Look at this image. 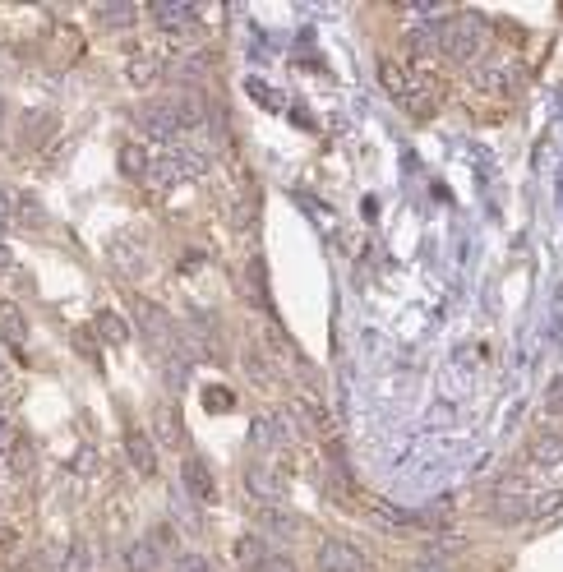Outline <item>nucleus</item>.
Segmentation results:
<instances>
[{
    "label": "nucleus",
    "mask_w": 563,
    "mask_h": 572,
    "mask_svg": "<svg viewBox=\"0 0 563 572\" xmlns=\"http://www.w3.org/2000/svg\"><path fill=\"white\" fill-rule=\"evenodd\" d=\"M379 84H384V93L393 97L397 107H407L416 120H430L434 116L430 84H425V79H416V74H411L402 60H384V65H379Z\"/></svg>",
    "instance_id": "obj_1"
},
{
    "label": "nucleus",
    "mask_w": 563,
    "mask_h": 572,
    "mask_svg": "<svg viewBox=\"0 0 563 572\" xmlns=\"http://www.w3.org/2000/svg\"><path fill=\"white\" fill-rule=\"evenodd\" d=\"M485 47H490V28H485V19L480 14H457V19H444V56L457 60V65H480V56H485Z\"/></svg>",
    "instance_id": "obj_2"
},
{
    "label": "nucleus",
    "mask_w": 563,
    "mask_h": 572,
    "mask_svg": "<svg viewBox=\"0 0 563 572\" xmlns=\"http://www.w3.org/2000/svg\"><path fill=\"white\" fill-rule=\"evenodd\" d=\"M134 323H139V328H144L148 337H153L157 346H162V351H176V356H185V342H180V328H176V319H171L167 310H162V305H157V300H144V296H134Z\"/></svg>",
    "instance_id": "obj_3"
},
{
    "label": "nucleus",
    "mask_w": 563,
    "mask_h": 572,
    "mask_svg": "<svg viewBox=\"0 0 563 572\" xmlns=\"http://www.w3.org/2000/svg\"><path fill=\"white\" fill-rule=\"evenodd\" d=\"M208 171V157L199 148H167L162 157H153V176L162 185H180V180H194Z\"/></svg>",
    "instance_id": "obj_4"
},
{
    "label": "nucleus",
    "mask_w": 563,
    "mask_h": 572,
    "mask_svg": "<svg viewBox=\"0 0 563 572\" xmlns=\"http://www.w3.org/2000/svg\"><path fill=\"white\" fill-rule=\"evenodd\" d=\"M148 14H153V24L162 28V33L171 37H185L199 28V10L204 5H190V0H153V5H144Z\"/></svg>",
    "instance_id": "obj_5"
},
{
    "label": "nucleus",
    "mask_w": 563,
    "mask_h": 572,
    "mask_svg": "<svg viewBox=\"0 0 563 572\" xmlns=\"http://www.w3.org/2000/svg\"><path fill=\"white\" fill-rule=\"evenodd\" d=\"M314 563H319V572H370V563H365V549L351 545V540H319V549H314Z\"/></svg>",
    "instance_id": "obj_6"
},
{
    "label": "nucleus",
    "mask_w": 563,
    "mask_h": 572,
    "mask_svg": "<svg viewBox=\"0 0 563 572\" xmlns=\"http://www.w3.org/2000/svg\"><path fill=\"white\" fill-rule=\"evenodd\" d=\"M291 439V429L282 416H273V411H259V416L250 420V453L268 457V453H282V443Z\"/></svg>",
    "instance_id": "obj_7"
},
{
    "label": "nucleus",
    "mask_w": 563,
    "mask_h": 572,
    "mask_svg": "<svg viewBox=\"0 0 563 572\" xmlns=\"http://www.w3.org/2000/svg\"><path fill=\"white\" fill-rule=\"evenodd\" d=\"M139 130L153 134V139H176L180 134V116H176V102L171 97H162V102H148V107H139Z\"/></svg>",
    "instance_id": "obj_8"
},
{
    "label": "nucleus",
    "mask_w": 563,
    "mask_h": 572,
    "mask_svg": "<svg viewBox=\"0 0 563 572\" xmlns=\"http://www.w3.org/2000/svg\"><path fill=\"white\" fill-rule=\"evenodd\" d=\"M296 416H300V429H305L310 439H324V443L337 439V420L328 416L324 402H314V397H300V402H296Z\"/></svg>",
    "instance_id": "obj_9"
},
{
    "label": "nucleus",
    "mask_w": 563,
    "mask_h": 572,
    "mask_svg": "<svg viewBox=\"0 0 563 572\" xmlns=\"http://www.w3.org/2000/svg\"><path fill=\"white\" fill-rule=\"evenodd\" d=\"M180 485H185V494L199 499V503L217 499V480H213V471H208L204 457H185V466H180Z\"/></svg>",
    "instance_id": "obj_10"
},
{
    "label": "nucleus",
    "mask_w": 563,
    "mask_h": 572,
    "mask_svg": "<svg viewBox=\"0 0 563 572\" xmlns=\"http://www.w3.org/2000/svg\"><path fill=\"white\" fill-rule=\"evenodd\" d=\"M476 88H485V93H513L517 88V65H508V60H485V65H476Z\"/></svg>",
    "instance_id": "obj_11"
},
{
    "label": "nucleus",
    "mask_w": 563,
    "mask_h": 572,
    "mask_svg": "<svg viewBox=\"0 0 563 572\" xmlns=\"http://www.w3.org/2000/svg\"><path fill=\"white\" fill-rule=\"evenodd\" d=\"M111 263H116L120 273H148V250L144 245H130V236H116L111 240Z\"/></svg>",
    "instance_id": "obj_12"
},
{
    "label": "nucleus",
    "mask_w": 563,
    "mask_h": 572,
    "mask_svg": "<svg viewBox=\"0 0 563 572\" xmlns=\"http://www.w3.org/2000/svg\"><path fill=\"white\" fill-rule=\"evenodd\" d=\"M245 489H250V494H254L259 503H273L277 494H282V480H277L273 471H268V466L254 462V466H245Z\"/></svg>",
    "instance_id": "obj_13"
},
{
    "label": "nucleus",
    "mask_w": 563,
    "mask_h": 572,
    "mask_svg": "<svg viewBox=\"0 0 563 572\" xmlns=\"http://www.w3.org/2000/svg\"><path fill=\"white\" fill-rule=\"evenodd\" d=\"M125 453H130V466L139 476H157V453H153V439L134 429L130 439H125Z\"/></svg>",
    "instance_id": "obj_14"
},
{
    "label": "nucleus",
    "mask_w": 563,
    "mask_h": 572,
    "mask_svg": "<svg viewBox=\"0 0 563 572\" xmlns=\"http://www.w3.org/2000/svg\"><path fill=\"white\" fill-rule=\"evenodd\" d=\"M268 559H273V549H268L259 536H240V540H236V563H240L245 572H264Z\"/></svg>",
    "instance_id": "obj_15"
},
{
    "label": "nucleus",
    "mask_w": 563,
    "mask_h": 572,
    "mask_svg": "<svg viewBox=\"0 0 563 572\" xmlns=\"http://www.w3.org/2000/svg\"><path fill=\"white\" fill-rule=\"evenodd\" d=\"M153 429H157V443H180V439H185L180 411H176L171 402H157V406H153Z\"/></svg>",
    "instance_id": "obj_16"
},
{
    "label": "nucleus",
    "mask_w": 563,
    "mask_h": 572,
    "mask_svg": "<svg viewBox=\"0 0 563 572\" xmlns=\"http://www.w3.org/2000/svg\"><path fill=\"white\" fill-rule=\"evenodd\" d=\"M120 171L134 176V180H148L153 176V153L139 148V143H125V148H120Z\"/></svg>",
    "instance_id": "obj_17"
},
{
    "label": "nucleus",
    "mask_w": 563,
    "mask_h": 572,
    "mask_svg": "<svg viewBox=\"0 0 563 572\" xmlns=\"http://www.w3.org/2000/svg\"><path fill=\"white\" fill-rule=\"evenodd\" d=\"M139 10H134L130 0H107V5H97V24L102 28H134Z\"/></svg>",
    "instance_id": "obj_18"
},
{
    "label": "nucleus",
    "mask_w": 563,
    "mask_h": 572,
    "mask_svg": "<svg viewBox=\"0 0 563 572\" xmlns=\"http://www.w3.org/2000/svg\"><path fill=\"white\" fill-rule=\"evenodd\" d=\"M407 42H411V51H416V56H430V51H439V47H444V19H434V24L411 28Z\"/></svg>",
    "instance_id": "obj_19"
},
{
    "label": "nucleus",
    "mask_w": 563,
    "mask_h": 572,
    "mask_svg": "<svg viewBox=\"0 0 563 572\" xmlns=\"http://www.w3.org/2000/svg\"><path fill=\"white\" fill-rule=\"evenodd\" d=\"M125 568L130 572H157L162 568V554H157L148 540H134V545L125 549Z\"/></svg>",
    "instance_id": "obj_20"
},
{
    "label": "nucleus",
    "mask_w": 563,
    "mask_h": 572,
    "mask_svg": "<svg viewBox=\"0 0 563 572\" xmlns=\"http://www.w3.org/2000/svg\"><path fill=\"white\" fill-rule=\"evenodd\" d=\"M259 522H264L273 536H296V531H300V517L287 513V508H277V503H268L264 513H259Z\"/></svg>",
    "instance_id": "obj_21"
},
{
    "label": "nucleus",
    "mask_w": 563,
    "mask_h": 572,
    "mask_svg": "<svg viewBox=\"0 0 563 572\" xmlns=\"http://www.w3.org/2000/svg\"><path fill=\"white\" fill-rule=\"evenodd\" d=\"M531 462L559 466L563 462V439L559 434H536V439H531Z\"/></svg>",
    "instance_id": "obj_22"
},
{
    "label": "nucleus",
    "mask_w": 563,
    "mask_h": 572,
    "mask_svg": "<svg viewBox=\"0 0 563 572\" xmlns=\"http://www.w3.org/2000/svg\"><path fill=\"white\" fill-rule=\"evenodd\" d=\"M370 517L384 531H407L411 522H416V513H407V508H388V503H370Z\"/></svg>",
    "instance_id": "obj_23"
},
{
    "label": "nucleus",
    "mask_w": 563,
    "mask_h": 572,
    "mask_svg": "<svg viewBox=\"0 0 563 572\" xmlns=\"http://www.w3.org/2000/svg\"><path fill=\"white\" fill-rule=\"evenodd\" d=\"M93 545L88 540H74L70 549H65V559H60V572H93Z\"/></svg>",
    "instance_id": "obj_24"
},
{
    "label": "nucleus",
    "mask_w": 563,
    "mask_h": 572,
    "mask_svg": "<svg viewBox=\"0 0 563 572\" xmlns=\"http://www.w3.org/2000/svg\"><path fill=\"white\" fill-rule=\"evenodd\" d=\"M97 333L107 337V342H111V346H125V342H130V323L120 319V314L102 310V314H97Z\"/></svg>",
    "instance_id": "obj_25"
},
{
    "label": "nucleus",
    "mask_w": 563,
    "mask_h": 572,
    "mask_svg": "<svg viewBox=\"0 0 563 572\" xmlns=\"http://www.w3.org/2000/svg\"><path fill=\"white\" fill-rule=\"evenodd\" d=\"M0 337L10 346H24L28 342V319L19 310H0Z\"/></svg>",
    "instance_id": "obj_26"
},
{
    "label": "nucleus",
    "mask_w": 563,
    "mask_h": 572,
    "mask_svg": "<svg viewBox=\"0 0 563 572\" xmlns=\"http://www.w3.org/2000/svg\"><path fill=\"white\" fill-rule=\"evenodd\" d=\"M157 74H162V65H157V60H130V65H125V79H130V84H153Z\"/></svg>",
    "instance_id": "obj_27"
},
{
    "label": "nucleus",
    "mask_w": 563,
    "mask_h": 572,
    "mask_svg": "<svg viewBox=\"0 0 563 572\" xmlns=\"http://www.w3.org/2000/svg\"><path fill=\"white\" fill-rule=\"evenodd\" d=\"M563 508V494L559 489H550V494H531V513L527 517H554Z\"/></svg>",
    "instance_id": "obj_28"
},
{
    "label": "nucleus",
    "mask_w": 563,
    "mask_h": 572,
    "mask_svg": "<svg viewBox=\"0 0 563 572\" xmlns=\"http://www.w3.org/2000/svg\"><path fill=\"white\" fill-rule=\"evenodd\" d=\"M245 282H250L254 300H259V305H268V282H264V259H250V268H245Z\"/></svg>",
    "instance_id": "obj_29"
},
{
    "label": "nucleus",
    "mask_w": 563,
    "mask_h": 572,
    "mask_svg": "<svg viewBox=\"0 0 563 572\" xmlns=\"http://www.w3.org/2000/svg\"><path fill=\"white\" fill-rule=\"evenodd\" d=\"M162 370H167L171 388H185V383H190V360H185V356H167V360H162Z\"/></svg>",
    "instance_id": "obj_30"
},
{
    "label": "nucleus",
    "mask_w": 563,
    "mask_h": 572,
    "mask_svg": "<svg viewBox=\"0 0 563 572\" xmlns=\"http://www.w3.org/2000/svg\"><path fill=\"white\" fill-rule=\"evenodd\" d=\"M204 74H208V56H190L176 65V79H185V84H190V79H204Z\"/></svg>",
    "instance_id": "obj_31"
},
{
    "label": "nucleus",
    "mask_w": 563,
    "mask_h": 572,
    "mask_svg": "<svg viewBox=\"0 0 563 572\" xmlns=\"http://www.w3.org/2000/svg\"><path fill=\"white\" fill-rule=\"evenodd\" d=\"M171 572H213V559H208V554H194V549H190V554H180Z\"/></svg>",
    "instance_id": "obj_32"
},
{
    "label": "nucleus",
    "mask_w": 563,
    "mask_h": 572,
    "mask_svg": "<svg viewBox=\"0 0 563 572\" xmlns=\"http://www.w3.org/2000/svg\"><path fill=\"white\" fill-rule=\"evenodd\" d=\"M148 545H153L157 554H162V559H167L171 549H176V531H171V526L162 522V526H157V531H153V536H148Z\"/></svg>",
    "instance_id": "obj_33"
},
{
    "label": "nucleus",
    "mask_w": 563,
    "mask_h": 572,
    "mask_svg": "<svg viewBox=\"0 0 563 572\" xmlns=\"http://www.w3.org/2000/svg\"><path fill=\"white\" fill-rule=\"evenodd\" d=\"M14 443H19V434H14V425L5 416H0V457L14 453Z\"/></svg>",
    "instance_id": "obj_34"
},
{
    "label": "nucleus",
    "mask_w": 563,
    "mask_h": 572,
    "mask_svg": "<svg viewBox=\"0 0 563 572\" xmlns=\"http://www.w3.org/2000/svg\"><path fill=\"white\" fill-rule=\"evenodd\" d=\"M204 406H213V411H227V406H231V393H227V388H208V393H204Z\"/></svg>",
    "instance_id": "obj_35"
},
{
    "label": "nucleus",
    "mask_w": 563,
    "mask_h": 572,
    "mask_svg": "<svg viewBox=\"0 0 563 572\" xmlns=\"http://www.w3.org/2000/svg\"><path fill=\"white\" fill-rule=\"evenodd\" d=\"M33 466V448L28 443H14V471H28Z\"/></svg>",
    "instance_id": "obj_36"
},
{
    "label": "nucleus",
    "mask_w": 563,
    "mask_h": 572,
    "mask_svg": "<svg viewBox=\"0 0 563 572\" xmlns=\"http://www.w3.org/2000/svg\"><path fill=\"white\" fill-rule=\"evenodd\" d=\"M407 572H453V568H448L444 559H416Z\"/></svg>",
    "instance_id": "obj_37"
},
{
    "label": "nucleus",
    "mask_w": 563,
    "mask_h": 572,
    "mask_svg": "<svg viewBox=\"0 0 563 572\" xmlns=\"http://www.w3.org/2000/svg\"><path fill=\"white\" fill-rule=\"evenodd\" d=\"M545 402H550V406H563V374L550 383V393H545Z\"/></svg>",
    "instance_id": "obj_38"
},
{
    "label": "nucleus",
    "mask_w": 563,
    "mask_h": 572,
    "mask_svg": "<svg viewBox=\"0 0 563 572\" xmlns=\"http://www.w3.org/2000/svg\"><path fill=\"white\" fill-rule=\"evenodd\" d=\"M10 268H14V254H10V250H5V245H0V277L10 273Z\"/></svg>",
    "instance_id": "obj_39"
},
{
    "label": "nucleus",
    "mask_w": 563,
    "mask_h": 572,
    "mask_svg": "<svg viewBox=\"0 0 563 572\" xmlns=\"http://www.w3.org/2000/svg\"><path fill=\"white\" fill-rule=\"evenodd\" d=\"M10 227V203H5V194H0V231Z\"/></svg>",
    "instance_id": "obj_40"
},
{
    "label": "nucleus",
    "mask_w": 563,
    "mask_h": 572,
    "mask_svg": "<svg viewBox=\"0 0 563 572\" xmlns=\"http://www.w3.org/2000/svg\"><path fill=\"white\" fill-rule=\"evenodd\" d=\"M5 383H10V365H5V360H0V388H5Z\"/></svg>",
    "instance_id": "obj_41"
},
{
    "label": "nucleus",
    "mask_w": 563,
    "mask_h": 572,
    "mask_svg": "<svg viewBox=\"0 0 563 572\" xmlns=\"http://www.w3.org/2000/svg\"><path fill=\"white\" fill-rule=\"evenodd\" d=\"M0 125H5V102H0Z\"/></svg>",
    "instance_id": "obj_42"
}]
</instances>
